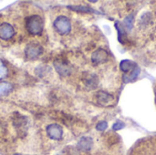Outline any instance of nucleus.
I'll list each match as a JSON object with an SVG mask.
<instances>
[{"instance_id": "obj_1", "label": "nucleus", "mask_w": 156, "mask_h": 155, "mask_svg": "<svg viewBox=\"0 0 156 155\" xmlns=\"http://www.w3.org/2000/svg\"><path fill=\"white\" fill-rule=\"evenodd\" d=\"M44 28V21L38 15H33L27 20V29L31 35H40Z\"/></svg>"}, {"instance_id": "obj_2", "label": "nucleus", "mask_w": 156, "mask_h": 155, "mask_svg": "<svg viewBox=\"0 0 156 155\" xmlns=\"http://www.w3.org/2000/svg\"><path fill=\"white\" fill-rule=\"evenodd\" d=\"M54 27L56 31L60 35H67L71 30V24L69 19L65 16H58L54 21Z\"/></svg>"}, {"instance_id": "obj_3", "label": "nucleus", "mask_w": 156, "mask_h": 155, "mask_svg": "<svg viewBox=\"0 0 156 155\" xmlns=\"http://www.w3.org/2000/svg\"><path fill=\"white\" fill-rule=\"evenodd\" d=\"M25 53H26V56L27 58L36 59L43 53V48L37 42L32 41L27 45V47L25 48Z\"/></svg>"}, {"instance_id": "obj_4", "label": "nucleus", "mask_w": 156, "mask_h": 155, "mask_svg": "<svg viewBox=\"0 0 156 155\" xmlns=\"http://www.w3.org/2000/svg\"><path fill=\"white\" fill-rule=\"evenodd\" d=\"M47 134L48 136L52 139V140H55V141H59L62 139V136H63V130H62V127L58 124H56V123H53V124H49L47 129Z\"/></svg>"}, {"instance_id": "obj_5", "label": "nucleus", "mask_w": 156, "mask_h": 155, "mask_svg": "<svg viewBox=\"0 0 156 155\" xmlns=\"http://www.w3.org/2000/svg\"><path fill=\"white\" fill-rule=\"evenodd\" d=\"M109 54L108 52L103 49V48H98L96 49L92 55H91V61L93 64L98 65V64H102L108 59Z\"/></svg>"}, {"instance_id": "obj_6", "label": "nucleus", "mask_w": 156, "mask_h": 155, "mask_svg": "<svg viewBox=\"0 0 156 155\" xmlns=\"http://www.w3.org/2000/svg\"><path fill=\"white\" fill-rule=\"evenodd\" d=\"M15 34L14 27L8 23H2L0 25V38L4 40L10 39Z\"/></svg>"}, {"instance_id": "obj_7", "label": "nucleus", "mask_w": 156, "mask_h": 155, "mask_svg": "<svg viewBox=\"0 0 156 155\" xmlns=\"http://www.w3.org/2000/svg\"><path fill=\"white\" fill-rule=\"evenodd\" d=\"M96 97H97L98 103L102 106H110L113 102V100H114L112 95L104 91H99Z\"/></svg>"}, {"instance_id": "obj_8", "label": "nucleus", "mask_w": 156, "mask_h": 155, "mask_svg": "<svg viewBox=\"0 0 156 155\" xmlns=\"http://www.w3.org/2000/svg\"><path fill=\"white\" fill-rule=\"evenodd\" d=\"M54 66H55L57 72H58L62 76H68L70 73V68L69 64L66 63L64 60H61V59L55 60Z\"/></svg>"}, {"instance_id": "obj_9", "label": "nucleus", "mask_w": 156, "mask_h": 155, "mask_svg": "<svg viewBox=\"0 0 156 155\" xmlns=\"http://www.w3.org/2000/svg\"><path fill=\"white\" fill-rule=\"evenodd\" d=\"M93 141L90 137H82L78 143V148L83 152H89L92 148Z\"/></svg>"}, {"instance_id": "obj_10", "label": "nucleus", "mask_w": 156, "mask_h": 155, "mask_svg": "<svg viewBox=\"0 0 156 155\" xmlns=\"http://www.w3.org/2000/svg\"><path fill=\"white\" fill-rule=\"evenodd\" d=\"M137 67L136 63L130 60V59H123L120 63V69L124 73H130L132 70H133Z\"/></svg>"}, {"instance_id": "obj_11", "label": "nucleus", "mask_w": 156, "mask_h": 155, "mask_svg": "<svg viewBox=\"0 0 156 155\" xmlns=\"http://www.w3.org/2000/svg\"><path fill=\"white\" fill-rule=\"evenodd\" d=\"M140 74V68L137 66L133 70H132L129 74L127 75H123V81L125 83H128V82H131L133 80H134Z\"/></svg>"}, {"instance_id": "obj_12", "label": "nucleus", "mask_w": 156, "mask_h": 155, "mask_svg": "<svg viewBox=\"0 0 156 155\" xmlns=\"http://www.w3.org/2000/svg\"><path fill=\"white\" fill-rule=\"evenodd\" d=\"M13 90V86L8 82H1L0 83V97L5 96L9 94Z\"/></svg>"}, {"instance_id": "obj_13", "label": "nucleus", "mask_w": 156, "mask_h": 155, "mask_svg": "<svg viewBox=\"0 0 156 155\" xmlns=\"http://www.w3.org/2000/svg\"><path fill=\"white\" fill-rule=\"evenodd\" d=\"M68 8L76 12H94L93 9L84 5H69Z\"/></svg>"}, {"instance_id": "obj_14", "label": "nucleus", "mask_w": 156, "mask_h": 155, "mask_svg": "<svg viewBox=\"0 0 156 155\" xmlns=\"http://www.w3.org/2000/svg\"><path fill=\"white\" fill-rule=\"evenodd\" d=\"M133 15L128 16L124 19V21H123V23H122L123 28H124L125 30H131L132 27H133Z\"/></svg>"}, {"instance_id": "obj_15", "label": "nucleus", "mask_w": 156, "mask_h": 155, "mask_svg": "<svg viewBox=\"0 0 156 155\" xmlns=\"http://www.w3.org/2000/svg\"><path fill=\"white\" fill-rule=\"evenodd\" d=\"M7 76V69L4 65L3 61L0 59V79H3Z\"/></svg>"}, {"instance_id": "obj_16", "label": "nucleus", "mask_w": 156, "mask_h": 155, "mask_svg": "<svg viewBox=\"0 0 156 155\" xmlns=\"http://www.w3.org/2000/svg\"><path fill=\"white\" fill-rule=\"evenodd\" d=\"M125 127V123L121 122V121H118L116 122L113 125H112V130L113 131H119V130H122Z\"/></svg>"}, {"instance_id": "obj_17", "label": "nucleus", "mask_w": 156, "mask_h": 155, "mask_svg": "<svg viewBox=\"0 0 156 155\" xmlns=\"http://www.w3.org/2000/svg\"><path fill=\"white\" fill-rule=\"evenodd\" d=\"M107 127H108V123H107V122H105V121L100 122L96 125V129H97L98 131H101V132L105 131V130L107 129Z\"/></svg>"}]
</instances>
